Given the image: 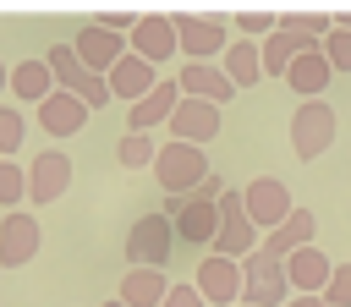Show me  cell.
Masks as SVG:
<instances>
[{"label":"cell","instance_id":"obj_1","mask_svg":"<svg viewBox=\"0 0 351 307\" xmlns=\"http://www.w3.org/2000/svg\"><path fill=\"white\" fill-rule=\"evenodd\" d=\"M230 186L219 181V175H208L192 197H170L159 214H170V225H176V241H186V247H214V230H219V197H225Z\"/></svg>","mask_w":351,"mask_h":307},{"label":"cell","instance_id":"obj_2","mask_svg":"<svg viewBox=\"0 0 351 307\" xmlns=\"http://www.w3.org/2000/svg\"><path fill=\"white\" fill-rule=\"evenodd\" d=\"M154 181H159L165 197H192V192L208 181V159H203V148H192V143H159Z\"/></svg>","mask_w":351,"mask_h":307},{"label":"cell","instance_id":"obj_3","mask_svg":"<svg viewBox=\"0 0 351 307\" xmlns=\"http://www.w3.org/2000/svg\"><path fill=\"white\" fill-rule=\"evenodd\" d=\"M258 247H263V230L252 225L241 186H230V192L219 197V230H214V252L241 263V258H247V252H258Z\"/></svg>","mask_w":351,"mask_h":307},{"label":"cell","instance_id":"obj_4","mask_svg":"<svg viewBox=\"0 0 351 307\" xmlns=\"http://www.w3.org/2000/svg\"><path fill=\"white\" fill-rule=\"evenodd\" d=\"M44 60H49V71H55V88L77 93V99H82L88 110H104V104L115 99V93H110V77L88 71V66H82V55H77L71 44H55V49H49Z\"/></svg>","mask_w":351,"mask_h":307},{"label":"cell","instance_id":"obj_5","mask_svg":"<svg viewBox=\"0 0 351 307\" xmlns=\"http://www.w3.org/2000/svg\"><path fill=\"white\" fill-rule=\"evenodd\" d=\"M170 252H176V225H170V214H143V219H132V230H126V269H165Z\"/></svg>","mask_w":351,"mask_h":307},{"label":"cell","instance_id":"obj_6","mask_svg":"<svg viewBox=\"0 0 351 307\" xmlns=\"http://www.w3.org/2000/svg\"><path fill=\"white\" fill-rule=\"evenodd\" d=\"M335 126H340V115H335V104H324V99H307V104H296V115H291V154L307 164V159H318V154H329V143H335Z\"/></svg>","mask_w":351,"mask_h":307},{"label":"cell","instance_id":"obj_7","mask_svg":"<svg viewBox=\"0 0 351 307\" xmlns=\"http://www.w3.org/2000/svg\"><path fill=\"white\" fill-rule=\"evenodd\" d=\"M176 33H181V55L186 60H208L230 49V11L225 16H197V11H176Z\"/></svg>","mask_w":351,"mask_h":307},{"label":"cell","instance_id":"obj_8","mask_svg":"<svg viewBox=\"0 0 351 307\" xmlns=\"http://www.w3.org/2000/svg\"><path fill=\"white\" fill-rule=\"evenodd\" d=\"M241 197H247V214H252V225L269 236V230H280L291 214H296V203H291V186L280 181V175H258V181H247L241 186Z\"/></svg>","mask_w":351,"mask_h":307},{"label":"cell","instance_id":"obj_9","mask_svg":"<svg viewBox=\"0 0 351 307\" xmlns=\"http://www.w3.org/2000/svg\"><path fill=\"white\" fill-rule=\"evenodd\" d=\"M192 285H197V291H203V302H214V307H241L247 274H241V263H236V258H219V252H208V258L197 263Z\"/></svg>","mask_w":351,"mask_h":307},{"label":"cell","instance_id":"obj_10","mask_svg":"<svg viewBox=\"0 0 351 307\" xmlns=\"http://www.w3.org/2000/svg\"><path fill=\"white\" fill-rule=\"evenodd\" d=\"M66 192H71V154L44 148L27 164V203H60Z\"/></svg>","mask_w":351,"mask_h":307},{"label":"cell","instance_id":"obj_11","mask_svg":"<svg viewBox=\"0 0 351 307\" xmlns=\"http://www.w3.org/2000/svg\"><path fill=\"white\" fill-rule=\"evenodd\" d=\"M214 137H219V104H208V99H186V93H181L176 115H170V143H192V148H203V143H214Z\"/></svg>","mask_w":351,"mask_h":307},{"label":"cell","instance_id":"obj_12","mask_svg":"<svg viewBox=\"0 0 351 307\" xmlns=\"http://www.w3.org/2000/svg\"><path fill=\"white\" fill-rule=\"evenodd\" d=\"M38 241H44V230H38V219H33L27 208L5 214V219H0V269L33 263V258H38Z\"/></svg>","mask_w":351,"mask_h":307},{"label":"cell","instance_id":"obj_13","mask_svg":"<svg viewBox=\"0 0 351 307\" xmlns=\"http://www.w3.org/2000/svg\"><path fill=\"white\" fill-rule=\"evenodd\" d=\"M181 49V33H176V16H165V11H143V22H137V33H132V55H143L148 66H165L170 55Z\"/></svg>","mask_w":351,"mask_h":307},{"label":"cell","instance_id":"obj_14","mask_svg":"<svg viewBox=\"0 0 351 307\" xmlns=\"http://www.w3.org/2000/svg\"><path fill=\"white\" fill-rule=\"evenodd\" d=\"M71 49L82 55V66L88 71H99V77H110L115 71V60L132 49V38H121V33H110V27H99V22H88V27H77V38H71Z\"/></svg>","mask_w":351,"mask_h":307},{"label":"cell","instance_id":"obj_15","mask_svg":"<svg viewBox=\"0 0 351 307\" xmlns=\"http://www.w3.org/2000/svg\"><path fill=\"white\" fill-rule=\"evenodd\" d=\"M176 82H181L186 99H208V104H219V110H225V99L236 93V82L225 77V66H214V60H186V66L176 71Z\"/></svg>","mask_w":351,"mask_h":307},{"label":"cell","instance_id":"obj_16","mask_svg":"<svg viewBox=\"0 0 351 307\" xmlns=\"http://www.w3.org/2000/svg\"><path fill=\"white\" fill-rule=\"evenodd\" d=\"M285 280H291L296 296H324L329 280H335V263L324 258V247H302V252L285 258Z\"/></svg>","mask_w":351,"mask_h":307},{"label":"cell","instance_id":"obj_17","mask_svg":"<svg viewBox=\"0 0 351 307\" xmlns=\"http://www.w3.org/2000/svg\"><path fill=\"white\" fill-rule=\"evenodd\" d=\"M159 82H165V77H159V66H148V60H143V55H132V49H126V55L115 60V71H110V93H115V99H126V104L148 99Z\"/></svg>","mask_w":351,"mask_h":307},{"label":"cell","instance_id":"obj_18","mask_svg":"<svg viewBox=\"0 0 351 307\" xmlns=\"http://www.w3.org/2000/svg\"><path fill=\"white\" fill-rule=\"evenodd\" d=\"M176 104H181V82H159L148 99H137L132 104V115H126V132H154V126H170V115H176Z\"/></svg>","mask_w":351,"mask_h":307},{"label":"cell","instance_id":"obj_19","mask_svg":"<svg viewBox=\"0 0 351 307\" xmlns=\"http://www.w3.org/2000/svg\"><path fill=\"white\" fill-rule=\"evenodd\" d=\"M88 115H93V110H88L77 93H66V88H55V93L38 104V121H44V132H49V137H71V132H82V126H88Z\"/></svg>","mask_w":351,"mask_h":307},{"label":"cell","instance_id":"obj_20","mask_svg":"<svg viewBox=\"0 0 351 307\" xmlns=\"http://www.w3.org/2000/svg\"><path fill=\"white\" fill-rule=\"evenodd\" d=\"M329 77H335V66H329L324 44H318V49H307V55H296V66L285 71V82L296 88V99H302V104H307V99H324Z\"/></svg>","mask_w":351,"mask_h":307},{"label":"cell","instance_id":"obj_21","mask_svg":"<svg viewBox=\"0 0 351 307\" xmlns=\"http://www.w3.org/2000/svg\"><path fill=\"white\" fill-rule=\"evenodd\" d=\"M313 236H318V214H313V208H296V214H291L280 230H269V236H263V252H274V258L285 263L291 252L313 247Z\"/></svg>","mask_w":351,"mask_h":307},{"label":"cell","instance_id":"obj_22","mask_svg":"<svg viewBox=\"0 0 351 307\" xmlns=\"http://www.w3.org/2000/svg\"><path fill=\"white\" fill-rule=\"evenodd\" d=\"M165 296H170L165 269H126V280L115 285V302L126 307H165Z\"/></svg>","mask_w":351,"mask_h":307},{"label":"cell","instance_id":"obj_23","mask_svg":"<svg viewBox=\"0 0 351 307\" xmlns=\"http://www.w3.org/2000/svg\"><path fill=\"white\" fill-rule=\"evenodd\" d=\"M219 66H225V77H230L236 88H252V82H263V49H258L252 38H230V49L219 55Z\"/></svg>","mask_w":351,"mask_h":307},{"label":"cell","instance_id":"obj_24","mask_svg":"<svg viewBox=\"0 0 351 307\" xmlns=\"http://www.w3.org/2000/svg\"><path fill=\"white\" fill-rule=\"evenodd\" d=\"M55 93V71H49V60H22V66H11V99H22V104H44Z\"/></svg>","mask_w":351,"mask_h":307},{"label":"cell","instance_id":"obj_25","mask_svg":"<svg viewBox=\"0 0 351 307\" xmlns=\"http://www.w3.org/2000/svg\"><path fill=\"white\" fill-rule=\"evenodd\" d=\"M230 27H241V38H269V33L280 27V11H269V5H241V11H230Z\"/></svg>","mask_w":351,"mask_h":307},{"label":"cell","instance_id":"obj_26","mask_svg":"<svg viewBox=\"0 0 351 307\" xmlns=\"http://www.w3.org/2000/svg\"><path fill=\"white\" fill-rule=\"evenodd\" d=\"M154 159H159V148H154V137H148V132H126V137L115 143V164H126V170L154 164Z\"/></svg>","mask_w":351,"mask_h":307},{"label":"cell","instance_id":"obj_27","mask_svg":"<svg viewBox=\"0 0 351 307\" xmlns=\"http://www.w3.org/2000/svg\"><path fill=\"white\" fill-rule=\"evenodd\" d=\"M0 203H5V214H16V203H27V170L16 159H0Z\"/></svg>","mask_w":351,"mask_h":307},{"label":"cell","instance_id":"obj_28","mask_svg":"<svg viewBox=\"0 0 351 307\" xmlns=\"http://www.w3.org/2000/svg\"><path fill=\"white\" fill-rule=\"evenodd\" d=\"M22 132H27V126H22L16 104H5V99H0V159H11V154L22 148Z\"/></svg>","mask_w":351,"mask_h":307},{"label":"cell","instance_id":"obj_29","mask_svg":"<svg viewBox=\"0 0 351 307\" xmlns=\"http://www.w3.org/2000/svg\"><path fill=\"white\" fill-rule=\"evenodd\" d=\"M324 55H329L335 71H351V27H335V33L324 38Z\"/></svg>","mask_w":351,"mask_h":307},{"label":"cell","instance_id":"obj_30","mask_svg":"<svg viewBox=\"0 0 351 307\" xmlns=\"http://www.w3.org/2000/svg\"><path fill=\"white\" fill-rule=\"evenodd\" d=\"M93 22H99V27H110V33H121V38H132V33H137V22H143V11H93Z\"/></svg>","mask_w":351,"mask_h":307},{"label":"cell","instance_id":"obj_31","mask_svg":"<svg viewBox=\"0 0 351 307\" xmlns=\"http://www.w3.org/2000/svg\"><path fill=\"white\" fill-rule=\"evenodd\" d=\"M335 307H351V263H335V280H329V291H324Z\"/></svg>","mask_w":351,"mask_h":307},{"label":"cell","instance_id":"obj_32","mask_svg":"<svg viewBox=\"0 0 351 307\" xmlns=\"http://www.w3.org/2000/svg\"><path fill=\"white\" fill-rule=\"evenodd\" d=\"M165 307H208V302H203V291H197V285H170Z\"/></svg>","mask_w":351,"mask_h":307},{"label":"cell","instance_id":"obj_33","mask_svg":"<svg viewBox=\"0 0 351 307\" xmlns=\"http://www.w3.org/2000/svg\"><path fill=\"white\" fill-rule=\"evenodd\" d=\"M285 307H335V302H329V296H291Z\"/></svg>","mask_w":351,"mask_h":307},{"label":"cell","instance_id":"obj_34","mask_svg":"<svg viewBox=\"0 0 351 307\" xmlns=\"http://www.w3.org/2000/svg\"><path fill=\"white\" fill-rule=\"evenodd\" d=\"M335 27H351V11H335Z\"/></svg>","mask_w":351,"mask_h":307},{"label":"cell","instance_id":"obj_35","mask_svg":"<svg viewBox=\"0 0 351 307\" xmlns=\"http://www.w3.org/2000/svg\"><path fill=\"white\" fill-rule=\"evenodd\" d=\"M0 88H11V66H0Z\"/></svg>","mask_w":351,"mask_h":307},{"label":"cell","instance_id":"obj_36","mask_svg":"<svg viewBox=\"0 0 351 307\" xmlns=\"http://www.w3.org/2000/svg\"><path fill=\"white\" fill-rule=\"evenodd\" d=\"M104 307H126V302H104Z\"/></svg>","mask_w":351,"mask_h":307},{"label":"cell","instance_id":"obj_37","mask_svg":"<svg viewBox=\"0 0 351 307\" xmlns=\"http://www.w3.org/2000/svg\"><path fill=\"white\" fill-rule=\"evenodd\" d=\"M241 307H247V302H241Z\"/></svg>","mask_w":351,"mask_h":307}]
</instances>
